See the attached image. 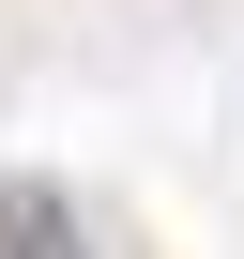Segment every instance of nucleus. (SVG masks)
Masks as SVG:
<instances>
[{"label":"nucleus","instance_id":"1","mask_svg":"<svg viewBox=\"0 0 244 259\" xmlns=\"http://www.w3.org/2000/svg\"><path fill=\"white\" fill-rule=\"evenodd\" d=\"M0 259H92V229H76L46 183H0Z\"/></svg>","mask_w":244,"mask_h":259}]
</instances>
